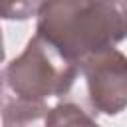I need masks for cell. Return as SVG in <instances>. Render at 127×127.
<instances>
[{
  "instance_id": "obj_6",
  "label": "cell",
  "mask_w": 127,
  "mask_h": 127,
  "mask_svg": "<svg viewBox=\"0 0 127 127\" xmlns=\"http://www.w3.org/2000/svg\"><path fill=\"white\" fill-rule=\"evenodd\" d=\"M4 60V48H2V32H0V62Z\"/></svg>"
},
{
  "instance_id": "obj_2",
  "label": "cell",
  "mask_w": 127,
  "mask_h": 127,
  "mask_svg": "<svg viewBox=\"0 0 127 127\" xmlns=\"http://www.w3.org/2000/svg\"><path fill=\"white\" fill-rule=\"evenodd\" d=\"M36 34L79 65L127 38V0H44Z\"/></svg>"
},
{
  "instance_id": "obj_5",
  "label": "cell",
  "mask_w": 127,
  "mask_h": 127,
  "mask_svg": "<svg viewBox=\"0 0 127 127\" xmlns=\"http://www.w3.org/2000/svg\"><path fill=\"white\" fill-rule=\"evenodd\" d=\"M44 0H0V18L6 20H26L34 16Z\"/></svg>"
},
{
  "instance_id": "obj_1",
  "label": "cell",
  "mask_w": 127,
  "mask_h": 127,
  "mask_svg": "<svg viewBox=\"0 0 127 127\" xmlns=\"http://www.w3.org/2000/svg\"><path fill=\"white\" fill-rule=\"evenodd\" d=\"M79 65L36 34L26 50L0 71V117L4 127H46L48 101L65 95Z\"/></svg>"
},
{
  "instance_id": "obj_3",
  "label": "cell",
  "mask_w": 127,
  "mask_h": 127,
  "mask_svg": "<svg viewBox=\"0 0 127 127\" xmlns=\"http://www.w3.org/2000/svg\"><path fill=\"white\" fill-rule=\"evenodd\" d=\"M79 71L95 111L115 115L127 107V58L119 50L107 48L85 56L79 62Z\"/></svg>"
},
{
  "instance_id": "obj_4",
  "label": "cell",
  "mask_w": 127,
  "mask_h": 127,
  "mask_svg": "<svg viewBox=\"0 0 127 127\" xmlns=\"http://www.w3.org/2000/svg\"><path fill=\"white\" fill-rule=\"evenodd\" d=\"M46 127H99L91 115H87L75 103H58L48 111Z\"/></svg>"
}]
</instances>
